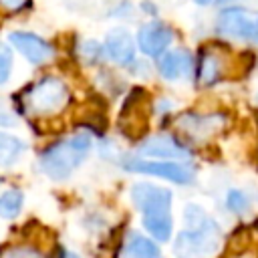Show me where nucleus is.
<instances>
[{"label": "nucleus", "instance_id": "aec40b11", "mask_svg": "<svg viewBox=\"0 0 258 258\" xmlns=\"http://www.w3.org/2000/svg\"><path fill=\"white\" fill-rule=\"evenodd\" d=\"M83 54L87 56L89 62H97V60H101V56L107 54V52H105V46H101V44L89 40V42L83 44Z\"/></svg>", "mask_w": 258, "mask_h": 258}, {"label": "nucleus", "instance_id": "6e6552de", "mask_svg": "<svg viewBox=\"0 0 258 258\" xmlns=\"http://www.w3.org/2000/svg\"><path fill=\"white\" fill-rule=\"evenodd\" d=\"M173 42V30L159 20L143 24L137 32V46L147 56H161Z\"/></svg>", "mask_w": 258, "mask_h": 258}, {"label": "nucleus", "instance_id": "39448f33", "mask_svg": "<svg viewBox=\"0 0 258 258\" xmlns=\"http://www.w3.org/2000/svg\"><path fill=\"white\" fill-rule=\"evenodd\" d=\"M216 32L228 40L258 44V10L232 4L224 6L216 16Z\"/></svg>", "mask_w": 258, "mask_h": 258}, {"label": "nucleus", "instance_id": "412c9836", "mask_svg": "<svg viewBox=\"0 0 258 258\" xmlns=\"http://www.w3.org/2000/svg\"><path fill=\"white\" fill-rule=\"evenodd\" d=\"M30 0H0V8L8 10V12H18L22 10Z\"/></svg>", "mask_w": 258, "mask_h": 258}, {"label": "nucleus", "instance_id": "6ab92c4d", "mask_svg": "<svg viewBox=\"0 0 258 258\" xmlns=\"http://www.w3.org/2000/svg\"><path fill=\"white\" fill-rule=\"evenodd\" d=\"M12 71V50L0 42V85H4Z\"/></svg>", "mask_w": 258, "mask_h": 258}, {"label": "nucleus", "instance_id": "1a4fd4ad", "mask_svg": "<svg viewBox=\"0 0 258 258\" xmlns=\"http://www.w3.org/2000/svg\"><path fill=\"white\" fill-rule=\"evenodd\" d=\"M177 127L189 139H194V141H206V139L214 137L224 127V119H222V115L183 113V115L177 117Z\"/></svg>", "mask_w": 258, "mask_h": 258}, {"label": "nucleus", "instance_id": "b1692460", "mask_svg": "<svg viewBox=\"0 0 258 258\" xmlns=\"http://www.w3.org/2000/svg\"><path fill=\"white\" fill-rule=\"evenodd\" d=\"M196 4H200V6H208V4H212L214 0H194Z\"/></svg>", "mask_w": 258, "mask_h": 258}, {"label": "nucleus", "instance_id": "5701e85b", "mask_svg": "<svg viewBox=\"0 0 258 258\" xmlns=\"http://www.w3.org/2000/svg\"><path fill=\"white\" fill-rule=\"evenodd\" d=\"M234 258H258L254 252H242V254H238V256H234Z\"/></svg>", "mask_w": 258, "mask_h": 258}, {"label": "nucleus", "instance_id": "9b49d317", "mask_svg": "<svg viewBox=\"0 0 258 258\" xmlns=\"http://www.w3.org/2000/svg\"><path fill=\"white\" fill-rule=\"evenodd\" d=\"M196 64H194V56L183 50V48H175V50H165L159 56L157 62V71L163 79L167 81H179V79H187L194 73Z\"/></svg>", "mask_w": 258, "mask_h": 258}, {"label": "nucleus", "instance_id": "0eeeda50", "mask_svg": "<svg viewBox=\"0 0 258 258\" xmlns=\"http://www.w3.org/2000/svg\"><path fill=\"white\" fill-rule=\"evenodd\" d=\"M230 75L228 56L218 46H206L200 50V58L196 62V77L202 87H212L224 81Z\"/></svg>", "mask_w": 258, "mask_h": 258}, {"label": "nucleus", "instance_id": "20e7f679", "mask_svg": "<svg viewBox=\"0 0 258 258\" xmlns=\"http://www.w3.org/2000/svg\"><path fill=\"white\" fill-rule=\"evenodd\" d=\"M69 89L60 79L44 77L22 95V111L32 117H50L69 105Z\"/></svg>", "mask_w": 258, "mask_h": 258}, {"label": "nucleus", "instance_id": "f257e3e1", "mask_svg": "<svg viewBox=\"0 0 258 258\" xmlns=\"http://www.w3.org/2000/svg\"><path fill=\"white\" fill-rule=\"evenodd\" d=\"M185 230L173 242L175 258H212L222 246V230L200 206L189 204L183 212Z\"/></svg>", "mask_w": 258, "mask_h": 258}, {"label": "nucleus", "instance_id": "f03ea898", "mask_svg": "<svg viewBox=\"0 0 258 258\" xmlns=\"http://www.w3.org/2000/svg\"><path fill=\"white\" fill-rule=\"evenodd\" d=\"M131 200L141 212L145 230L157 240L167 242L171 236V191L153 183L139 181L131 187Z\"/></svg>", "mask_w": 258, "mask_h": 258}, {"label": "nucleus", "instance_id": "7ed1b4c3", "mask_svg": "<svg viewBox=\"0 0 258 258\" xmlns=\"http://www.w3.org/2000/svg\"><path fill=\"white\" fill-rule=\"evenodd\" d=\"M89 149H91V137L87 133H77L44 149L38 159L40 169L52 179H64L85 161Z\"/></svg>", "mask_w": 258, "mask_h": 258}, {"label": "nucleus", "instance_id": "4468645a", "mask_svg": "<svg viewBox=\"0 0 258 258\" xmlns=\"http://www.w3.org/2000/svg\"><path fill=\"white\" fill-rule=\"evenodd\" d=\"M119 258H161L159 248L145 236L137 232H129L121 246Z\"/></svg>", "mask_w": 258, "mask_h": 258}, {"label": "nucleus", "instance_id": "423d86ee", "mask_svg": "<svg viewBox=\"0 0 258 258\" xmlns=\"http://www.w3.org/2000/svg\"><path fill=\"white\" fill-rule=\"evenodd\" d=\"M121 167L135 173H149L155 177H163L181 185L194 181V169L187 163H179V161H147L141 157H123Z\"/></svg>", "mask_w": 258, "mask_h": 258}, {"label": "nucleus", "instance_id": "2eb2a0df", "mask_svg": "<svg viewBox=\"0 0 258 258\" xmlns=\"http://www.w3.org/2000/svg\"><path fill=\"white\" fill-rule=\"evenodd\" d=\"M24 149H26V145L18 137L0 131V169L12 167L20 159Z\"/></svg>", "mask_w": 258, "mask_h": 258}, {"label": "nucleus", "instance_id": "ddd939ff", "mask_svg": "<svg viewBox=\"0 0 258 258\" xmlns=\"http://www.w3.org/2000/svg\"><path fill=\"white\" fill-rule=\"evenodd\" d=\"M105 52L117 64H129L135 58V40L125 28H113L105 38Z\"/></svg>", "mask_w": 258, "mask_h": 258}, {"label": "nucleus", "instance_id": "dca6fc26", "mask_svg": "<svg viewBox=\"0 0 258 258\" xmlns=\"http://www.w3.org/2000/svg\"><path fill=\"white\" fill-rule=\"evenodd\" d=\"M22 202H24V196L20 189H8L0 196V218H6V220H12L20 214V208H22Z\"/></svg>", "mask_w": 258, "mask_h": 258}, {"label": "nucleus", "instance_id": "393cba45", "mask_svg": "<svg viewBox=\"0 0 258 258\" xmlns=\"http://www.w3.org/2000/svg\"><path fill=\"white\" fill-rule=\"evenodd\" d=\"M60 258H77L75 254H71V252H62V256Z\"/></svg>", "mask_w": 258, "mask_h": 258}, {"label": "nucleus", "instance_id": "9d476101", "mask_svg": "<svg viewBox=\"0 0 258 258\" xmlns=\"http://www.w3.org/2000/svg\"><path fill=\"white\" fill-rule=\"evenodd\" d=\"M8 40L32 64H42V62L50 60L52 54H54L52 44H48L44 38H40V36H36L32 32H22V30L10 32L8 34Z\"/></svg>", "mask_w": 258, "mask_h": 258}, {"label": "nucleus", "instance_id": "f3484780", "mask_svg": "<svg viewBox=\"0 0 258 258\" xmlns=\"http://www.w3.org/2000/svg\"><path fill=\"white\" fill-rule=\"evenodd\" d=\"M0 258H44V254L32 246L6 244L0 248Z\"/></svg>", "mask_w": 258, "mask_h": 258}, {"label": "nucleus", "instance_id": "f8f14e48", "mask_svg": "<svg viewBox=\"0 0 258 258\" xmlns=\"http://www.w3.org/2000/svg\"><path fill=\"white\" fill-rule=\"evenodd\" d=\"M137 151L139 155L163 157V159H185L191 155V151L183 143H179L175 137H169V135H153L145 139Z\"/></svg>", "mask_w": 258, "mask_h": 258}, {"label": "nucleus", "instance_id": "a211bd4d", "mask_svg": "<svg viewBox=\"0 0 258 258\" xmlns=\"http://www.w3.org/2000/svg\"><path fill=\"white\" fill-rule=\"evenodd\" d=\"M226 206H228L232 212L242 214V212H246V208H248V198H246V194H242L240 189H230L228 196H226Z\"/></svg>", "mask_w": 258, "mask_h": 258}, {"label": "nucleus", "instance_id": "4be33fe9", "mask_svg": "<svg viewBox=\"0 0 258 258\" xmlns=\"http://www.w3.org/2000/svg\"><path fill=\"white\" fill-rule=\"evenodd\" d=\"M214 2H216V4H222V8H224V6H232V4H236L238 0H214Z\"/></svg>", "mask_w": 258, "mask_h": 258}]
</instances>
